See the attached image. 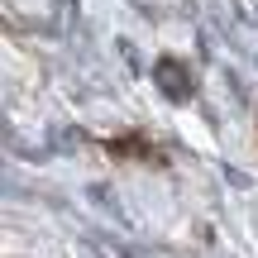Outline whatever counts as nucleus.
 I'll use <instances>...</instances> for the list:
<instances>
[{"label":"nucleus","instance_id":"f257e3e1","mask_svg":"<svg viewBox=\"0 0 258 258\" xmlns=\"http://www.w3.org/2000/svg\"><path fill=\"white\" fill-rule=\"evenodd\" d=\"M158 82H163V91L167 96H191V77H186V67L182 62H158Z\"/></svg>","mask_w":258,"mask_h":258}]
</instances>
